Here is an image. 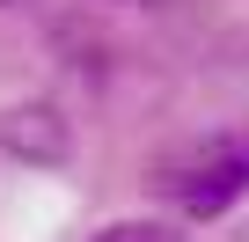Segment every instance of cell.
Returning <instances> with one entry per match:
<instances>
[{"instance_id": "2", "label": "cell", "mask_w": 249, "mask_h": 242, "mask_svg": "<svg viewBox=\"0 0 249 242\" xmlns=\"http://www.w3.org/2000/svg\"><path fill=\"white\" fill-rule=\"evenodd\" d=\"M0 154L22 169H59L73 162V125L52 103H15V110H0Z\"/></svg>"}, {"instance_id": "4", "label": "cell", "mask_w": 249, "mask_h": 242, "mask_svg": "<svg viewBox=\"0 0 249 242\" xmlns=\"http://www.w3.org/2000/svg\"><path fill=\"white\" fill-rule=\"evenodd\" d=\"M124 8H169V0H124Z\"/></svg>"}, {"instance_id": "1", "label": "cell", "mask_w": 249, "mask_h": 242, "mask_svg": "<svg viewBox=\"0 0 249 242\" xmlns=\"http://www.w3.org/2000/svg\"><path fill=\"white\" fill-rule=\"evenodd\" d=\"M161 191L183 205V213H227L234 198H249V140L242 147H205V154H191V162H176L169 176H161Z\"/></svg>"}, {"instance_id": "3", "label": "cell", "mask_w": 249, "mask_h": 242, "mask_svg": "<svg viewBox=\"0 0 249 242\" xmlns=\"http://www.w3.org/2000/svg\"><path fill=\"white\" fill-rule=\"evenodd\" d=\"M95 242H183L169 220H117V227H103Z\"/></svg>"}, {"instance_id": "5", "label": "cell", "mask_w": 249, "mask_h": 242, "mask_svg": "<svg viewBox=\"0 0 249 242\" xmlns=\"http://www.w3.org/2000/svg\"><path fill=\"white\" fill-rule=\"evenodd\" d=\"M0 8H15V0H0Z\"/></svg>"}]
</instances>
